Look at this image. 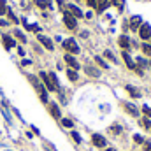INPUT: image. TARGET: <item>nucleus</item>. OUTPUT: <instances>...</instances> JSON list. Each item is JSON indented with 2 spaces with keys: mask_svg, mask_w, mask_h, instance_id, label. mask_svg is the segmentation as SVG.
<instances>
[{
  "mask_svg": "<svg viewBox=\"0 0 151 151\" xmlns=\"http://www.w3.org/2000/svg\"><path fill=\"white\" fill-rule=\"evenodd\" d=\"M118 46L121 47V51H130L132 49V40H130V37L127 34H121L118 37Z\"/></svg>",
  "mask_w": 151,
  "mask_h": 151,
  "instance_id": "8",
  "label": "nucleus"
},
{
  "mask_svg": "<svg viewBox=\"0 0 151 151\" xmlns=\"http://www.w3.org/2000/svg\"><path fill=\"white\" fill-rule=\"evenodd\" d=\"M141 113L144 114V118H150L151 119V107L150 106H142V107H141Z\"/></svg>",
  "mask_w": 151,
  "mask_h": 151,
  "instance_id": "30",
  "label": "nucleus"
},
{
  "mask_svg": "<svg viewBox=\"0 0 151 151\" xmlns=\"http://www.w3.org/2000/svg\"><path fill=\"white\" fill-rule=\"evenodd\" d=\"M109 132H111L113 135H119V134L123 132V127H121L119 123H113V125L109 127Z\"/></svg>",
  "mask_w": 151,
  "mask_h": 151,
  "instance_id": "23",
  "label": "nucleus"
},
{
  "mask_svg": "<svg viewBox=\"0 0 151 151\" xmlns=\"http://www.w3.org/2000/svg\"><path fill=\"white\" fill-rule=\"evenodd\" d=\"M21 63H23V65H30V63H32V62H30V60H27V58H25V60H23V62H21Z\"/></svg>",
  "mask_w": 151,
  "mask_h": 151,
  "instance_id": "40",
  "label": "nucleus"
},
{
  "mask_svg": "<svg viewBox=\"0 0 151 151\" xmlns=\"http://www.w3.org/2000/svg\"><path fill=\"white\" fill-rule=\"evenodd\" d=\"M91 144H93L95 148L106 150V148H107V139H106L102 134H93V135H91Z\"/></svg>",
  "mask_w": 151,
  "mask_h": 151,
  "instance_id": "5",
  "label": "nucleus"
},
{
  "mask_svg": "<svg viewBox=\"0 0 151 151\" xmlns=\"http://www.w3.org/2000/svg\"><path fill=\"white\" fill-rule=\"evenodd\" d=\"M39 79L42 81V84H44V88H46L47 91H56V88H55V84L51 83V79H49L47 72H40V74H39Z\"/></svg>",
  "mask_w": 151,
  "mask_h": 151,
  "instance_id": "10",
  "label": "nucleus"
},
{
  "mask_svg": "<svg viewBox=\"0 0 151 151\" xmlns=\"http://www.w3.org/2000/svg\"><path fill=\"white\" fill-rule=\"evenodd\" d=\"M65 74H67V79H69L70 83H76V81H79V72H77V70H74V69H69V67H67Z\"/></svg>",
  "mask_w": 151,
  "mask_h": 151,
  "instance_id": "19",
  "label": "nucleus"
},
{
  "mask_svg": "<svg viewBox=\"0 0 151 151\" xmlns=\"http://www.w3.org/2000/svg\"><path fill=\"white\" fill-rule=\"evenodd\" d=\"M121 27H123V34H127V30H128V19H125Z\"/></svg>",
  "mask_w": 151,
  "mask_h": 151,
  "instance_id": "37",
  "label": "nucleus"
},
{
  "mask_svg": "<svg viewBox=\"0 0 151 151\" xmlns=\"http://www.w3.org/2000/svg\"><path fill=\"white\" fill-rule=\"evenodd\" d=\"M107 7H111V5H109V0H97V7H95V11H97V14H102Z\"/></svg>",
  "mask_w": 151,
  "mask_h": 151,
  "instance_id": "18",
  "label": "nucleus"
},
{
  "mask_svg": "<svg viewBox=\"0 0 151 151\" xmlns=\"http://www.w3.org/2000/svg\"><path fill=\"white\" fill-rule=\"evenodd\" d=\"M142 151H151V141H146L142 144Z\"/></svg>",
  "mask_w": 151,
  "mask_h": 151,
  "instance_id": "34",
  "label": "nucleus"
},
{
  "mask_svg": "<svg viewBox=\"0 0 151 151\" xmlns=\"http://www.w3.org/2000/svg\"><path fill=\"white\" fill-rule=\"evenodd\" d=\"M135 65L139 69H150V60H146L144 56H137L135 58Z\"/></svg>",
  "mask_w": 151,
  "mask_h": 151,
  "instance_id": "20",
  "label": "nucleus"
},
{
  "mask_svg": "<svg viewBox=\"0 0 151 151\" xmlns=\"http://www.w3.org/2000/svg\"><path fill=\"white\" fill-rule=\"evenodd\" d=\"M47 76H49V79H51V83L55 84V88H56V91H60V81H58V77H56V74H55V72H47Z\"/></svg>",
  "mask_w": 151,
  "mask_h": 151,
  "instance_id": "25",
  "label": "nucleus"
},
{
  "mask_svg": "<svg viewBox=\"0 0 151 151\" xmlns=\"http://www.w3.org/2000/svg\"><path fill=\"white\" fill-rule=\"evenodd\" d=\"M7 4H5V0H0V14H5L7 12Z\"/></svg>",
  "mask_w": 151,
  "mask_h": 151,
  "instance_id": "33",
  "label": "nucleus"
},
{
  "mask_svg": "<svg viewBox=\"0 0 151 151\" xmlns=\"http://www.w3.org/2000/svg\"><path fill=\"white\" fill-rule=\"evenodd\" d=\"M134 72L139 76V77H144V69H139V67H135V70H134Z\"/></svg>",
  "mask_w": 151,
  "mask_h": 151,
  "instance_id": "35",
  "label": "nucleus"
},
{
  "mask_svg": "<svg viewBox=\"0 0 151 151\" xmlns=\"http://www.w3.org/2000/svg\"><path fill=\"white\" fill-rule=\"evenodd\" d=\"M132 139H134V142H135V144H144V142H146V139H144V135H142V134H134V137H132Z\"/></svg>",
  "mask_w": 151,
  "mask_h": 151,
  "instance_id": "27",
  "label": "nucleus"
},
{
  "mask_svg": "<svg viewBox=\"0 0 151 151\" xmlns=\"http://www.w3.org/2000/svg\"><path fill=\"white\" fill-rule=\"evenodd\" d=\"M2 42H4L5 49H12V47H16V40L11 37V35H7V34L2 35Z\"/></svg>",
  "mask_w": 151,
  "mask_h": 151,
  "instance_id": "16",
  "label": "nucleus"
},
{
  "mask_svg": "<svg viewBox=\"0 0 151 151\" xmlns=\"http://www.w3.org/2000/svg\"><path fill=\"white\" fill-rule=\"evenodd\" d=\"M86 4H88V7H91V9L97 7V0H86Z\"/></svg>",
  "mask_w": 151,
  "mask_h": 151,
  "instance_id": "36",
  "label": "nucleus"
},
{
  "mask_svg": "<svg viewBox=\"0 0 151 151\" xmlns=\"http://www.w3.org/2000/svg\"><path fill=\"white\" fill-rule=\"evenodd\" d=\"M150 69H151V58H150Z\"/></svg>",
  "mask_w": 151,
  "mask_h": 151,
  "instance_id": "43",
  "label": "nucleus"
},
{
  "mask_svg": "<svg viewBox=\"0 0 151 151\" xmlns=\"http://www.w3.org/2000/svg\"><path fill=\"white\" fill-rule=\"evenodd\" d=\"M63 62L67 63V67H69V69H74V70H79V69H81V63H79V60L76 58L74 55L65 53V55H63Z\"/></svg>",
  "mask_w": 151,
  "mask_h": 151,
  "instance_id": "6",
  "label": "nucleus"
},
{
  "mask_svg": "<svg viewBox=\"0 0 151 151\" xmlns=\"http://www.w3.org/2000/svg\"><path fill=\"white\" fill-rule=\"evenodd\" d=\"M47 111H49V114H51V118H55L56 121H60L63 116H62V111H60V106L56 104V102H49L47 104Z\"/></svg>",
  "mask_w": 151,
  "mask_h": 151,
  "instance_id": "9",
  "label": "nucleus"
},
{
  "mask_svg": "<svg viewBox=\"0 0 151 151\" xmlns=\"http://www.w3.org/2000/svg\"><path fill=\"white\" fill-rule=\"evenodd\" d=\"M104 60H109V62H113V63H118V58L114 56V53L111 49H106V51H104Z\"/></svg>",
  "mask_w": 151,
  "mask_h": 151,
  "instance_id": "24",
  "label": "nucleus"
},
{
  "mask_svg": "<svg viewBox=\"0 0 151 151\" xmlns=\"http://www.w3.org/2000/svg\"><path fill=\"white\" fill-rule=\"evenodd\" d=\"M7 25H9V23H7L5 19H2V18H0V27H7Z\"/></svg>",
  "mask_w": 151,
  "mask_h": 151,
  "instance_id": "38",
  "label": "nucleus"
},
{
  "mask_svg": "<svg viewBox=\"0 0 151 151\" xmlns=\"http://www.w3.org/2000/svg\"><path fill=\"white\" fill-rule=\"evenodd\" d=\"M62 47L65 49V53H69V55H79L81 53V47H79V44H77V40L74 37H69L65 39L63 42H62Z\"/></svg>",
  "mask_w": 151,
  "mask_h": 151,
  "instance_id": "1",
  "label": "nucleus"
},
{
  "mask_svg": "<svg viewBox=\"0 0 151 151\" xmlns=\"http://www.w3.org/2000/svg\"><path fill=\"white\" fill-rule=\"evenodd\" d=\"M139 123L142 125V128H144V130L151 132V119H150V118H141V119H139Z\"/></svg>",
  "mask_w": 151,
  "mask_h": 151,
  "instance_id": "26",
  "label": "nucleus"
},
{
  "mask_svg": "<svg viewBox=\"0 0 151 151\" xmlns=\"http://www.w3.org/2000/svg\"><path fill=\"white\" fill-rule=\"evenodd\" d=\"M84 74L90 76V77H100V69H99L97 65H95V67H93V65H86V67H84Z\"/></svg>",
  "mask_w": 151,
  "mask_h": 151,
  "instance_id": "15",
  "label": "nucleus"
},
{
  "mask_svg": "<svg viewBox=\"0 0 151 151\" xmlns=\"http://www.w3.org/2000/svg\"><path fill=\"white\" fill-rule=\"evenodd\" d=\"M63 25H65L69 30H72V32H76V30L79 28V21H77V18H74L69 11H63Z\"/></svg>",
  "mask_w": 151,
  "mask_h": 151,
  "instance_id": "2",
  "label": "nucleus"
},
{
  "mask_svg": "<svg viewBox=\"0 0 151 151\" xmlns=\"http://www.w3.org/2000/svg\"><path fill=\"white\" fill-rule=\"evenodd\" d=\"M65 11H69L74 18H77V19H81L83 16H84V12H83V9H79L76 4H67V7H65Z\"/></svg>",
  "mask_w": 151,
  "mask_h": 151,
  "instance_id": "12",
  "label": "nucleus"
},
{
  "mask_svg": "<svg viewBox=\"0 0 151 151\" xmlns=\"http://www.w3.org/2000/svg\"><path fill=\"white\" fill-rule=\"evenodd\" d=\"M60 125H62L63 128H67V130H72V128H74V121H72L70 118H62V119H60Z\"/></svg>",
  "mask_w": 151,
  "mask_h": 151,
  "instance_id": "21",
  "label": "nucleus"
},
{
  "mask_svg": "<svg viewBox=\"0 0 151 151\" xmlns=\"http://www.w3.org/2000/svg\"><path fill=\"white\" fill-rule=\"evenodd\" d=\"M104 151H118V150H116V148H109V146H107V148H106Z\"/></svg>",
  "mask_w": 151,
  "mask_h": 151,
  "instance_id": "42",
  "label": "nucleus"
},
{
  "mask_svg": "<svg viewBox=\"0 0 151 151\" xmlns=\"http://www.w3.org/2000/svg\"><path fill=\"white\" fill-rule=\"evenodd\" d=\"M56 4H58L60 7H63V5H65V2H63V0H56Z\"/></svg>",
  "mask_w": 151,
  "mask_h": 151,
  "instance_id": "41",
  "label": "nucleus"
},
{
  "mask_svg": "<svg viewBox=\"0 0 151 151\" xmlns=\"http://www.w3.org/2000/svg\"><path fill=\"white\" fill-rule=\"evenodd\" d=\"M121 58H123V62H125V65L130 69V70H135V60L132 58V55L128 53V51H121Z\"/></svg>",
  "mask_w": 151,
  "mask_h": 151,
  "instance_id": "11",
  "label": "nucleus"
},
{
  "mask_svg": "<svg viewBox=\"0 0 151 151\" xmlns=\"http://www.w3.org/2000/svg\"><path fill=\"white\" fill-rule=\"evenodd\" d=\"M18 53H19L21 56H25V49H23V47H18Z\"/></svg>",
  "mask_w": 151,
  "mask_h": 151,
  "instance_id": "39",
  "label": "nucleus"
},
{
  "mask_svg": "<svg viewBox=\"0 0 151 151\" xmlns=\"http://www.w3.org/2000/svg\"><path fill=\"white\" fill-rule=\"evenodd\" d=\"M141 51H142L144 56L151 58V42H142V44H141Z\"/></svg>",
  "mask_w": 151,
  "mask_h": 151,
  "instance_id": "22",
  "label": "nucleus"
},
{
  "mask_svg": "<svg viewBox=\"0 0 151 151\" xmlns=\"http://www.w3.org/2000/svg\"><path fill=\"white\" fill-rule=\"evenodd\" d=\"M35 4H37L39 9H46V7H49L51 4H49V0H35Z\"/></svg>",
  "mask_w": 151,
  "mask_h": 151,
  "instance_id": "29",
  "label": "nucleus"
},
{
  "mask_svg": "<svg viewBox=\"0 0 151 151\" xmlns=\"http://www.w3.org/2000/svg\"><path fill=\"white\" fill-rule=\"evenodd\" d=\"M125 90H127V93H128L132 99H141V97H142L141 90H139V88H135L134 84H125Z\"/></svg>",
  "mask_w": 151,
  "mask_h": 151,
  "instance_id": "14",
  "label": "nucleus"
},
{
  "mask_svg": "<svg viewBox=\"0 0 151 151\" xmlns=\"http://www.w3.org/2000/svg\"><path fill=\"white\" fill-rule=\"evenodd\" d=\"M121 107L125 109V113L130 114V116H134V118H139V116H141L139 107H137L135 104H132V102H121Z\"/></svg>",
  "mask_w": 151,
  "mask_h": 151,
  "instance_id": "7",
  "label": "nucleus"
},
{
  "mask_svg": "<svg viewBox=\"0 0 151 151\" xmlns=\"http://www.w3.org/2000/svg\"><path fill=\"white\" fill-rule=\"evenodd\" d=\"M93 62H95V65H97V67H100L102 70H107V69H109V63L104 60V56H99V55H97V56L93 58Z\"/></svg>",
  "mask_w": 151,
  "mask_h": 151,
  "instance_id": "17",
  "label": "nucleus"
},
{
  "mask_svg": "<svg viewBox=\"0 0 151 151\" xmlns=\"http://www.w3.org/2000/svg\"><path fill=\"white\" fill-rule=\"evenodd\" d=\"M144 21H142V16L141 14H134L130 19H128V30H132V32H137L139 28H141V25H142Z\"/></svg>",
  "mask_w": 151,
  "mask_h": 151,
  "instance_id": "4",
  "label": "nucleus"
},
{
  "mask_svg": "<svg viewBox=\"0 0 151 151\" xmlns=\"http://www.w3.org/2000/svg\"><path fill=\"white\" fill-rule=\"evenodd\" d=\"M7 16H9V19H11L12 23H18V21H19V19L16 18V14H14V12H12L11 9H7Z\"/></svg>",
  "mask_w": 151,
  "mask_h": 151,
  "instance_id": "32",
  "label": "nucleus"
},
{
  "mask_svg": "<svg viewBox=\"0 0 151 151\" xmlns=\"http://www.w3.org/2000/svg\"><path fill=\"white\" fill-rule=\"evenodd\" d=\"M37 40L47 49V51H53V49H55V44H53V40L49 37H46V35H42V34H37Z\"/></svg>",
  "mask_w": 151,
  "mask_h": 151,
  "instance_id": "13",
  "label": "nucleus"
},
{
  "mask_svg": "<svg viewBox=\"0 0 151 151\" xmlns=\"http://www.w3.org/2000/svg\"><path fill=\"white\" fill-rule=\"evenodd\" d=\"M70 135H72V139H74L76 144H81V142H83V137H81V135H79L76 130H72V132H70Z\"/></svg>",
  "mask_w": 151,
  "mask_h": 151,
  "instance_id": "31",
  "label": "nucleus"
},
{
  "mask_svg": "<svg viewBox=\"0 0 151 151\" xmlns=\"http://www.w3.org/2000/svg\"><path fill=\"white\" fill-rule=\"evenodd\" d=\"M12 34H14V37L18 39V40H21V42H23V44H25V42H27V37H25V34H23V32H21V30H18V28H16V30H14V32H12Z\"/></svg>",
  "mask_w": 151,
  "mask_h": 151,
  "instance_id": "28",
  "label": "nucleus"
},
{
  "mask_svg": "<svg viewBox=\"0 0 151 151\" xmlns=\"http://www.w3.org/2000/svg\"><path fill=\"white\" fill-rule=\"evenodd\" d=\"M137 35H139V39H141L142 42L151 40V25H150V23H142V25H141V28L137 30Z\"/></svg>",
  "mask_w": 151,
  "mask_h": 151,
  "instance_id": "3",
  "label": "nucleus"
}]
</instances>
